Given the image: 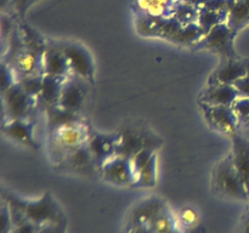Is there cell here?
Here are the masks:
<instances>
[{
    "instance_id": "6da1fadb",
    "label": "cell",
    "mask_w": 249,
    "mask_h": 233,
    "mask_svg": "<svg viewBox=\"0 0 249 233\" xmlns=\"http://www.w3.org/2000/svg\"><path fill=\"white\" fill-rule=\"evenodd\" d=\"M135 28L139 35L145 38H160L179 46L192 48L204 36L198 23L184 24L174 16L135 15Z\"/></svg>"
},
{
    "instance_id": "7a4b0ae2",
    "label": "cell",
    "mask_w": 249,
    "mask_h": 233,
    "mask_svg": "<svg viewBox=\"0 0 249 233\" xmlns=\"http://www.w3.org/2000/svg\"><path fill=\"white\" fill-rule=\"evenodd\" d=\"M1 198L6 200L10 206L21 211L27 220L38 226L57 222L67 217L50 191L45 192L40 198L26 199L16 196L12 192L2 189Z\"/></svg>"
},
{
    "instance_id": "3957f363",
    "label": "cell",
    "mask_w": 249,
    "mask_h": 233,
    "mask_svg": "<svg viewBox=\"0 0 249 233\" xmlns=\"http://www.w3.org/2000/svg\"><path fill=\"white\" fill-rule=\"evenodd\" d=\"M92 128L84 119L49 133V153L53 165L60 163L66 155L78 147L87 143Z\"/></svg>"
},
{
    "instance_id": "277c9868",
    "label": "cell",
    "mask_w": 249,
    "mask_h": 233,
    "mask_svg": "<svg viewBox=\"0 0 249 233\" xmlns=\"http://www.w3.org/2000/svg\"><path fill=\"white\" fill-rule=\"evenodd\" d=\"M212 189L216 196L231 200L249 201V194L229 153L215 165L212 174Z\"/></svg>"
},
{
    "instance_id": "5b68a950",
    "label": "cell",
    "mask_w": 249,
    "mask_h": 233,
    "mask_svg": "<svg viewBox=\"0 0 249 233\" xmlns=\"http://www.w3.org/2000/svg\"><path fill=\"white\" fill-rule=\"evenodd\" d=\"M119 141L117 146V154L133 159L139 152L148 147L160 150L163 146V140L156 135L147 126L128 125L118 131Z\"/></svg>"
},
{
    "instance_id": "8992f818",
    "label": "cell",
    "mask_w": 249,
    "mask_h": 233,
    "mask_svg": "<svg viewBox=\"0 0 249 233\" xmlns=\"http://www.w3.org/2000/svg\"><path fill=\"white\" fill-rule=\"evenodd\" d=\"M1 99L4 113L2 121L12 119H36V109L39 107L38 99L27 94L18 82L2 91Z\"/></svg>"
},
{
    "instance_id": "52a82bcc",
    "label": "cell",
    "mask_w": 249,
    "mask_h": 233,
    "mask_svg": "<svg viewBox=\"0 0 249 233\" xmlns=\"http://www.w3.org/2000/svg\"><path fill=\"white\" fill-rule=\"evenodd\" d=\"M237 34L229 27L226 22L216 24L211 29L198 43L191 49L195 50H207L220 56L221 61L237 60L241 56L233 46V40Z\"/></svg>"
},
{
    "instance_id": "ba28073f",
    "label": "cell",
    "mask_w": 249,
    "mask_h": 233,
    "mask_svg": "<svg viewBox=\"0 0 249 233\" xmlns=\"http://www.w3.org/2000/svg\"><path fill=\"white\" fill-rule=\"evenodd\" d=\"M70 62L72 75L85 80L89 84H95V61L88 48L73 40L58 41Z\"/></svg>"
},
{
    "instance_id": "9c48e42d",
    "label": "cell",
    "mask_w": 249,
    "mask_h": 233,
    "mask_svg": "<svg viewBox=\"0 0 249 233\" xmlns=\"http://www.w3.org/2000/svg\"><path fill=\"white\" fill-rule=\"evenodd\" d=\"M55 166L57 167L58 171L68 172V174L80 175L85 177L100 176L99 165L90 152L88 142L66 155Z\"/></svg>"
},
{
    "instance_id": "30bf717a",
    "label": "cell",
    "mask_w": 249,
    "mask_h": 233,
    "mask_svg": "<svg viewBox=\"0 0 249 233\" xmlns=\"http://www.w3.org/2000/svg\"><path fill=\"white\" fill-rule=\"evenodd\" d=\"M198 106L211 129L230 137L240 131L241 124L231 106H211L202 102Z\"/></svg>"
},
{
    "instance_id": "8fae6325",
    "label": "cell",
    "mask_w": 249,
    "mask_h": 233,
    "mask_svg": "<svg viewBox=\"0 0 249 233\" xmlns=\"http://www.w3.org/2000/svg\"><path fill=\"white\" fill-rule=\"evenodd\" d=\"M100 177L113 186L133 187L135 170L129 158L116 154L100 166Z\"/></svg>"
},
{
    "instance_id": "7c38bea8",
    "label": "cell",
    "mask_w": 249,
    "mask_h": 233,
    "mask_svg": "<svg viewBox=\"0 0 249 233\" xmlns=\"http://www.w3.org/2000/svg\"><path fill=\"white\" fill-rule=\"evenodd\" d=\"M158 148L148 147L139 152L131 159L135 170L136 188H152L157 183V158Z\"/></svg>"
},
{
    "instance_id": "4fadbf2b",
    "label": "cell",
    "mask_w": 249,
    "mask_h": 233,
    "mask_svg": "<svg viewBox=\"0 0 249 233\" xmlns=\"http://www.w3.org/2000/svg\"><path fill=\"white\" fill-rule=\"evenodd\" d=\"M168 206L167 200L160 196H150L136 201L126 214L125 228H133L136 226L150 225L151 221L162 213Z\"/></svg>"
},
{
    "instance_id": "5bb4252c",
    "label": "cell",
    "mask_w": 249,
    "mask_h": 233,
    "mask_svg": "<svg viewBox=\"0 0 249 233\" xmlns=\"http://www.w3.org/2000/svg\"><path fill=\"white\" fill-rule=\"evenodd\" d=\"M89 83L75 75H71L65 80L58 106L73 113H82L88 97L87 86Z\"/></svg>"
},
{
    "instance_id": "9a60e30c",
    "label": "cell",
    "mask_w": 249,
    "mask_h": 233,
    "mask_svg": "<svg viewBox=\"0 0 249 233\" xmlns=\"http://www.w3.org/2000/svg\"><path fill=\"white\" fill-rule=\"evenodd\" d=\"M36 124V119H12L2 121L1 133L15 142L21 143L33 150H39L40 143L34 136Z\"/></svg>"
},
{
    "instance_id": "2e32d148",
    "label": "cell",
    "mask_w": 249,
    "mask_h": 233,
    "mask_svg": "<svg viewBox=\"0 0 249 233\" xmlns=\"http://www.w3.org/2000/svg\"><path fill=\"white\" fill-rule=\"evenodd\" d=\"M249 75V58L240 57L237 60L221 61L219 67L211 74L207 84H230Z\"/></svg>"
},
{
    "instance_id": "e0dca14e",
    "label": "cell",
    "mask_w": 249,
    "mask_h": 233,
    "mask_svg": "<svg viewBox=\"0 0 249 233\" xmlns=\"http://www.w3.org/2000/svg\"><path fill=\"white\" fill-rule=\"evenodd\" d=\"M119 141V133H97L92 129L91 135H90L89 140H88V145H89L90 152H91L92 157H94L95 162L99 165V169L104 163L111 159L112 157L117 154V146H118Z\"/></svg>"
},
{
    "instance_id": "ac0fdd59",
    "label": "cell",
    "mask_w": 249,
    "mask_h": 233,
    "mask_svg": "<svg viewBox=\"0 0 249 233\" xmlns=\"http://www.w3.org/2000/svg\"><path fill=\"white\" fill-rule=\"evenodd\" d=\"M44 75L70 78L72 75L70 62L65 51L60 46L58 41L49 40L48 49L43 58Z\"/></svg>"
},
{
    "instance_id": "d6986e66",
    "label": "cell",
    "mask_w": 249,
    "mask_h": 233,
    "mask_svg": "<svg viewBox=\"0 0 249 233\" xmlns=\"http://www.w3.org/2000/svg\"><path fill=\"white\" fill-rule=\"evenodd\" d=\"M240 92L230 84H207V87L201 92L198 102L211 106H232L235 100L240 97Z\"/></svg>"
},
{
    "instance_id": "ffe728a7",
    "label": "cell",
    "mask_w": 249,
    "mask_h": 233,
    "mask_svg": "<svg viewBox=\"0 0 249 233\" xmlns=\"http://www.w3.org/2000/svg\"><path fill=\"white\" fill-rule=\"evenodd\" d=\"M231 141L232 147L230 153L232 155L233 164L249 194V140L241 135L238 131L237 133L231 136Z\"/></svg>"
},
{
    "instance_id": "44dd1931",
    "label": "cell",
    "mask_w": 249,
    "mask_h": 233,
    "mask_svg": "<svg viewBox=\"0 0 249 233\" xmlns=\"http://www.w3.org/2000/svg\"><path fill=\"white\" fill-rule=\"evenodd\" d=\"M67 78L53 77V75H44L43 87L38 96V104L41 108L49 106H57L60 103L62 87Z\"/></svg>"
},
{
    "instance_id": "7402d4cb",
    "label": "cell",
    "mask_w": 249,
    "mask_h": 233,
    "mask_svg": "<svg viewBox=\"0 0 249 233\" xmlns=\"http://www.w3.org/2000/svg\"><path fill=\"white\" fill-rule=\"evenodd\" d=\"M46 114V126H48V133L57 130L62 126L70 125V124L78 123V121L84 120L82 114L73 113L67 111L57 104V106H49L44 108Z\"/></svg>"
},
{
    "instance_id": "603a6c76",
    "label": "cell",
    "mask_w": 249,
    "mask_h": 233,
    "mask_svg": "<svg viewBox=\"0 0 249 233\" xmlns=\"http://www.w3.org/2000/svg\"><path fill=\"white\" fill-rule=\"evenodd\" d=\"M226 23L236 34L249 26V0H231Z\"/></svg>"
},
{
    "instance_id": "cb8c5ba5",
    "label": "cell",
    "mask_w": 249,
    "mask_h": 233,
    "mask_svg": "<svg viewBox=\"0 0 249 233\" xmlns=\"http://www.w3.org/2000/svg\"><path fill=\"white\" fill-rule=\"evenodd\" d=\"M178 0H135L133 9L135 15L145 14L151 16H170Z\"/></svg>"
},
{
    "instance_id": "d4e9b609",
    "label": "cell",
    "mask_w": 249,
    "mask_h": 233,
    "mask_svg": "<svg viewBox=\"0 0 249 233\" xmlns=\"http://www.w3.org/2000/svg\"><path fill=\"white\" fill-rule=\"evenodd\" d=\"M150 226L156 233H185L169 205L151 221Z\"/></svg>"
},
{
    "instance_id": "484cf974",
    "label": "cell",
    "mask_w": 249,
    "mask_h": 233,
    "mask_svg": "<svg viewBox=\"0 0 249 233\" xmlns=\"http://www.w3.org/2000/svg\"><path fill=\"white\" fill-rule=\"evenodd\" d=\"M18 26L21 28L22 32V38H23L24 45L27 49H29L33 52L38 53V55L44 56L46 49H48L49 40H46L38 31L33 28L32 26H29L26 22V19L23 21H18Z\"/></svg>"
},
{
    "instance_id": "4316f807",
    "label": "cell",
    "mask_w": 249,
    "mask_h": 233,
    "mask_svg": "<svg viewBox=\"0 0 249 233\" xmlns=\"http://www.w3.org/2000/svg\"><path fill=\"white\" fill-rule=\"evenodd\" d=\"M228 14L229 11H225V10L214 9V7L202 5V6H199V16L197 23H198V26L203 29L204 35H206V34L208 33L213 27H215L216 24L226 22Z\"/></svg>"
},
{
    "instance_id": "83f0119b",
    "label": "cell",
    "mask_w": 249,
    "mask_h": 233,
    "mask_svg": "<svg viewBox=\"0 0 249 233\" xmlns=\"http://www.w3.org/2000/svg\"><path fill=\"white\" fill-rule=\"evenodd\" d=\"M170 16H174L175 18H178L184 24L197 23L199 16V6L178 0L177 4L173 7Z\"/></svg>"
},
{
    "instance_id": "f1b7e54d",
    "label": "cell",
    "mask_w": 249,
    "mask_h": 233,
    "mask_svg": "<svg viewBox=\"0 0 249 233\" xmlns=\"http://www.w3.org/2000/svg\"><path fill=\"white\" fill-rule=\"evenodd\" d=\"M178 221H179L180 226L182 227V230H195V228L198 227L199 225V214L196 210V208H194L192 205H186L182 206L177 214Z\"/></svg>"
},
{
    "instance_id": "f546056e",
    "label": "cell",
    "mask_w": 249,
    "mask_h": 233,
    "mask_svg": "<svg viewBox=\"0 0 249 233\" xmlns=\"http://www.w3.org/2000/svg\"><path fill=\"white\" fill-rule=\"evenodd\" d=\"M11 209V214H12V218H14V231L12 233H38L39 230H40L43 226H38L36 223L31 222L29 220H27L23 215H22L21 211H18L17 209L12 208Z\"/></svg>"
},
{
    "instance_id": "4dcf8cb0",
    "label": "cell",
    "mask_w": 249,
    "mask_h": 233,
    "mask_svg": "<svg viewBox=\"0 0 249 233\" xmlns=\"http://www.w3.org/2000/svg\"><path fill=\"white\" fill-rule=\"evenodd\" d=\"M44 75H27V77H21L17 79L18 84L23 87L24 91L31 96L38 99L39 94L43 87Z\"/></svg>"
},
{
    "instance_id": "1f68e13d",
    "label": "cell",
    "mask_w": 249,
    "mask_h": 233,
    "mask_svg": "<svg viewBox=\"0 0 249 233\" xmlns=\"http://www.w3.org/2000/svg\"><path fill=\"white\" fill-rule=\"evenodd\" d=\"M232 109L241 125L249 123V97L240 96L232 103Z\"/></svg>"
},
{
    "instance_id": "d6a6232c",
    "label": "cell",
    "mask_w": 249,
    "mask_h": 233,
    "mask_svg": "<svg viewBox=\"0 0 249 233\" xmlns=\"http://www.w3.org/2000/svg\"><path fill=\"white\" fill-rule=\"evenodd\" d=\"M0 233H12L14 231V218H12L11 209L9 203L1 198V206H0Z\"/></svg>"
},
{
    "instance_id": "836d02e7",
    "label": "cell",
    "mask_w": 249,
    "mask_h": 233,
    "mask_svg": "<svg viewBox=\"0 0 249 233\" xmlns=\"http://www.w3.org/2000/svg\"><path fill=\"white\" fill-rule=\"evenodd\" d=\"M15 83H17V77L14 69L6 62L1 61V92L12 86Z\"/></svg>"
},
{
    "instance_id": "e575fe53",
    "label": "cell",
    "mask_w": 249,
    "mask_h": 233,
    "mask_svg": "<svg viewBox=\"0 0 249 233\" xmlns=\"http://www.w3.org/2000/svg\"><path fill=\"white\" fill-rule=\"evenodd\" d=\"M40 0H12L15 12L18 21H23L26 18V14L34 4L39 2Z\"/></svg>"
},
{
    "instance_id": "d590c367",
    "label": "cell",
    "mask_w": 249,
    "mask_h": 233,
    "mask_svg": "<svg viewBox=\"0 0 249 233\" xmlns=\"http://www.w3.org/2000/svg\"><path fill=\"white\" fill-rule=\"evenodd\" d=\"M67 227L68 220L67 217H65L63 220L57 221V222H53L43 226L38 233H66L67 232Z\"/></svg>"
},
{
    "instance_id": "8d00e7d4",
    "label": "cell",
    "mask_w": 249,
    "mask_h": 233,
    "mask_svg": "<svg viewBox=\"0 0 249 233\" xmlns=\"http://www.w3.org/2000/svg\"><path fill=\"white\" fill-rule=\"evenodd\" d=\"M233 86L238 90L241 96H248L249 97V75L242 78L241 80L236 82Z\"/></svg>"
},
{
    "instance_id": "74e56055",
    "label": "cell",
    "mask_w": 249,
    "mask_h": 233,
    "mask_svg": "<svg viewBox=\"0 0 249 233\" xmlns=\"http://www.w3.org/2000/svg\"><path fill=\"white\" fill-rule=\"evenodd\" d=\"M123 233H156L155 231L152 230L150 225H143V226H136V227L133 228H126L124 230Z\"/></svg>"
},
{
    "instance_id": "f35d334b",
    "label": "cell",
    "mask_w": 249,
    "mask_h": 233,
    "mask_svg": "<svg viewBox=\"0 0 249 233\" xmlns=\"http://www.w3.org/2000/svg\"><path fill=\"white\" fill-rule=\"evenodd\" d=\"M241 233H249V210H248V215L246 216L245 221H243V223H242Z\"/></svg>"
},
{
    "instance_id": "ab89813d",
    "label": "cell",
    "mask_w": 249,
    "mask_h": 233,
    "mask_svg": "<svg viewBox=\"0 0 249 233\" xmlns=\"http://www.w3.org/2000/svg\"><path fill=\"white\" fill-rule=\"evenodd\" d=\"M191 233H203V230L202 228H195V230H191Z\"/></svg>"
},
{
    "instance_id": "60d3db41",
    "label": "cell",
    "mask_w": 249,
    "mask_h": 233,
    "mask_svg": "<svg viewBox=\"0 0 249 233\" xmlns=\"http://www.w3.org/2000/svg\"><path fill=\"white\" fill-rule=\"evenodd\" d=\"M248 210H249V208H248Z\"/></svg>"
}]
</instances>
